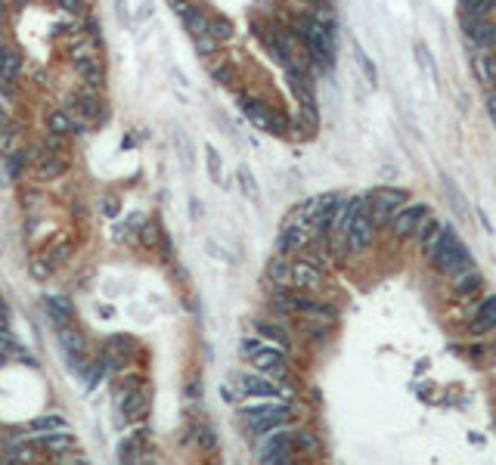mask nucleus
Returning a JSON list of instances; mask_svg holds the SVG:
<instances>
[{"mask_svg": "<svg viewBox=\"0 0 496 465\" xmlns=\"http://www.w3.org/2000/svg\"><path fill=\"white\" fill-rule=\"evenodd\" d=\"M428 261H432V267L440 273V276H459L462 270L475 267L471 252L465 248V242L456 236V230H453V226H444V236H440L438 248L428 254Z\"/></svg>", "mask_w": 496, "mask_h": 465, "instance_id": "2", "label": "nucleus"}, {"mask_svg": "<svg viewBox=\"0 0 496 465\" xmlns=\"http://www.w3.org/2000/svg\"><path fill=\"white\" fill-rule=\"evenodd\" d=\"M205 155H208V171H211V177L214 180H220V155L214 152V146H208Z\"/></svg>", "mask_w": 496, "mask_h": 465, "instance_id": "45", "label": "nucleus"}, {"mask_svg": "<svg viewBox=\"0 0 496 465\" xmlns=\"http://www.w3.org/2000/svg\"><path fill=\"white\" fill-rule=\"evenodd\" d=\"M416 59H419V65L425 69L428 81L432 84H438V69H434V59H432V50H428L425 44H416Z\"/></svg>", "mask_w": 496, "mask_h": 465, "instance_id": "35", "label": "nucleus"}, {"mask_svg": "<svg viewBox=\"0 0 496 465\" xmlns=\"http://www.w3.org/2000/svg\"><path fill=\"white\" fill-rule=\"evenodd\" d=\"M3 124H10V109H7V99L0 97V128H3Z\"/></svg>", "mask_w": 496, "mask_h": 465, "instance_id": "48", "label": "nucleus"}, {"mask_svg": "<svg viewBox=\"0 0 496 465\" xmlns=\"http://www.w3.org/2000/svg\"><path fill=\"white\" fill-rule=\"evenodd\" d=\"M239 381H242V391L248 397H261V401H276L279 397V388L261 372H245Z\"/></svg>", "mask_w": 496, "mask_h": 465, "instance_id": "15", "label": "nucleus"}, {"mask_svg": "<svg viewBox=\"0 0 496 465\" xmlns=\"http://www.w3.org/2000/svg\"><path fill=\"white\" fill-rule=\"evenodd\" d=\"M245 422H248L252 434H258V438H267V434L276 431V428H285L289 416H258V419H245Z\"/></svg>", "mask_w": 496, "mask_h": 465, "instance_id": "29", "label": "nucleus"}, {"mask_svg": "<svg viewBox=\"0 0 496 465\" xmlns=\"http://www.w3.org/2000/svg\"><path fill=\"white\" fill-rule=\"evenodd\" d=\"M3 56H7V47H0V75H3Z\"/></svg>", "mask_w": 496, "mask_h": 465, "instance_id": "54", "label": "nucleus"}, {"mask_svg": "<svg viewBox=\"0 0 496 465\" xmlns=\"http://www.w3.org/2000/svg\"><path fill=\"white\" fill-rule=\"evenodd\" d=\"M298 34H301L310 59L320 69H332V59H335V25H332V19L329 16H304L298 22Z\"/></svg>", "mask_w": 496, "mask_h": 465, "instance_id": "1", "label": "nucleus"}, {"mask_svg": "<svg viewBox=\"0 0 496 465\" xmlns=\"http://www.w3.org/2000/svg\"><path fill=\"white\" fill-rule=\"evenodd\" d=\"M208 34H211L214 44H220V40H230L233 38V22L226 19V16H208Z\"/></svg>", "mask_w": 496, "mask_h": 465, "instance_id": "30", "label": "nucleus"}, {"mask_svg": "<svg viewBox=\"0 0 496 465\" xmlns=\"http://www.w3.org/2000/svg\"><path fill=\"white\" fill-rule=\"evenodd\" d=\"M310 246V232H307V226H301V224H292V226H285L283 232H279V239H276V254H295V252H304V248Z\"/></svg>", "mask_w": 496, "mask_h": 465, "instance_id": "14", "label": "nucleus"}, {"mask_svg": "<svg viewBox=\"0 0 496 465\" xmlns=\"http://www.w3.org/2000/svg\"><path fill=\"white\" fill-rule=\"evenodd\" d=\"M196 440H199V446L205 453H211L214 446H217V434H214V428H196Z\"/></svg>", "mask_w": 496, "mask_h": 465, "instance_id": "41", "label": "nucleus"}, {"mask_svg": "<svg viewBox=\"0 0 496 465\" xmlns=\"http://www.w3.org/2000/svg\"><path fill=\"white\" fill-rule=\"evenodd\" d=\"M47 304V313H50V320L56 326H71L75 323V310H71V301L62 295H47L44 298Z\"/></svg>", "mask_w": 496, "mask_h": 465, "instance_id": "21", "label": "nucleus"}, {"mask_svg": "<svg viewBox=\"0 0 496 465\" xmlns=\"http://www.w3.org/2000/svg\"><path fill=\"white\" fill-rule=\"evenodd\" d=\"M307 3H314L316 10H326L329 7V0H307Z\"/></svg>", "mask_w": 496, "mask_h": 465, "instance_id": "52", "label": "nucleus"}, {"mask_svg": "<svg viewBox=\"0 0 496 465\" xmlns=\"http://www.w3.org/2000/svg\"><path fill=\"white\" fill-rule=\"evenodd\" d=\"M412 236H416V242H419V248L425 254H432L434 248H438V242H440V236H444V224H440V220H434L432 214H428L425 220H422L419 226H416V232H412Z\"/></svg>", "mask_w": 496, "mask_h": 465, "instance_id": "18", "label": "nucleus"}, {"mask_svg": "<svg viewBox=\"0 0 496 465\" xmlns=\"http://www.w3.org/2000/svg\"><path fill=\"white\" fill-rule=\"evenodd\" d=\"M425 217H428V205H419V202H412V205H403L397 214H394V220H391L394 236H400V239L412 236V232H416V226H419Z\"/></svg>", "mask_w": 496, "mask_h": 465, "instance_id": "10", "label": "nucleus"}, {"mask_svg": "<svg viewBox=\"0 0 496 465\" xmlns=\"http://www.w3.org/2000/svg\"><path fill=\"white\" fill-rule=\"evenodd\" d=\"M59 344H62V350H65V357H69V366L71 369H84V363L91 360L87 357V342H84V335L75 329V326H59Z\"/></svg>", "mask_w": 496, "mask_h": 465, "instance_id": "9", "label": "nucleus"}, {"mask_svg": "<svg viewBox=\"0 0 496 465\" xmlns=\"http://www.w3.org/2000/svg\"><path fill=\"white\" fill-rule=\"evenodd\" d=\"M273 304L279 310H289V313H298L304 320H326L332 323L335 320V310L329 307V304H320L307 295V291H295V289H276L273 291Z\"/></svg>", "mask_w": 496, "mask_h": 465, "instance_id": "3", "label": "nucleus"}, {"mask_svg": "<svg viewBox=\"0 0 496 465\" xmlns=\"http://www.w3.org/2000/svg\"><path fill=\"white\" fill-rule=\"evenodd\" d=\"M168 7L174 10L177 16H183V13H187V7H189V0H168Z\"/></svg>", "mask_w": 496, "mask_h": 465, "instance_id": "47", "label": "nucleus"}, {"mask_svg": "<svg viewBox=\"0 0 496 465\" xmlns=\"http://www.w3.org/2000/svg\"><path fill=\"white\" fill-rule=\"evenodd\" d=\"M493 10H496V0H459V22L490 19Z\"/></svg>", "mask_w": 496, "mask_h": 465, "instance_id": "22", "label": "nucleus"}, {"mask_svg": "<svg viewBox=\"0 0 496 465\" xmlns=\"http://www.w3.org/2000/svg\"><path fill=\"white\" fill-rule=\"evenodd\" d=\"M236 103H239V109H242V115L248 118L255 128L267 130V134H279V136L285 134V121H283V118H279L270 106H264L261 99H255L252 93H239Z\"/></svg>", "mask_w": 496, "mask_h": 465, "instance_id": "6", "label": "nucleus"}, {"mask_svg": "<svg viewBox=\"0 0 496 465\" xmlns=\"http://www.w3.org/2000/svg\"><path fill=\"white\" fill-rule=\"evenodd\" d=\"M158 224H155V220H146V224H143V230H140V242L146 248H152L155 242H158Z\"/></svg>", "mask_w": 496, "mask_h": 465, "instance_id": "42", "label": "nucleus"}, {"mask_svg": "<svg viewBox=\"0 0 496 465\" xmlns=\"http://www.w3.org/2000/svg\"><path fill=\"white\" fill-rule=\"evenodd\" d=\"M103 375H106L103 363H99V360H93V363L87 360L84 363V388H87V391H93V388L99 385V379H103Z\"/></svg>", "mask_w": 496, "mask_h": 465, "instance_id": "36", "label": "nucleus"}, {"mask_svg": "<svg viewBox=\"0 0 496 465\" xmlns=\"http://www.w3.org/2000/svg\"><path fill=\"white\" fill-rule=\"evenodd\" d=\"M62 428H69L62 416H40V419L32 422L34 438H38V434H50V431H62Z\"/></svg>", "mask_w": 496, "mask_h": 465, "instance_id": "32", "label": "nucleus"}, {"mask_svg": "<svg viewBox=\"0 0 496 465\" xmlns=\"http://www.w3.org/2000/svg\"><path fill=\"white\" fill-rule=\"evenodd\" d=\"M40 446L50 453H65L69 446H75V438L69 434V428H62V431H50V434H38Z\"/></svg>", "mask_w": 496, "mask_h": 465, "instance_id": "28", "label": "nucleus"}, {"mask_svg": "<svg viewBox=\"0 0 496 465\" xmlns=\"http://www.w3.org/2000/svg\"><path fill=\"white\" fill-rule=\"evenodd\" d=\"M0 38H3V34H0ZM0 47H3V44H0Z\"/></svg>", "mask_w": 496, "mask_h": 465, "instance_id": "58", "label": "nucleus"}, {"mask_svg": "<svg viewBox=\"0 0 496 465\" xmlns=\"http://www.w3.org/2000/svg\"><path fill=\"white\" fill-rule=\"evenodd\" d=\"M62 465H87L81 456H62Z\"/></svg>", "mask_w": 496, "mask_h": 465, "instance_id": "51", "label": "nucleus"}, {"mask_svg": "<svg viewBox=\"0 0 496 465\" xmlns=\"http://www.w3.org/2000/svg\"><path fill=\"white\" fill-rule=\"evenodd\" d=\"M59 3V10L62 13H69V16H81L84 13V0H56Z\"/></svg>", "mask_w": 496, "mask_h": 465, "instance_id": "44", "label": "nucleus"}, {"mask_svg": "<svg viewBox=\"0 0 496 465\" xmlns=\"http://www.w3.org/2000/svg\"><path fill=\"white\" fill-rule=\"evenodd\" d=\"M242 350L252 357L255 372L267 375V379H279V375H285V357H283L285 350H279L276 344L258 342V338H245Z\"/></svg>", "mask_w": 496, "mask_h": 465, "instance_id": "4", "label": "nucleus"}, {"mask_svg": "<svg viewBox=\"0 0 496 465\" xmlns=\"http://www.w3.org/2000/svg\"><path fill=\"white\" fill-rule=\"evenodd\" d=\"M69 112L81 124H87V128H91V124H99V121H103V115H106V112H103V99H99V91H97V87H87V84L78 87V91L69 97Z\"/></svg>", "mask_w": 496, "mask_h": 465, "instance_id": "7", "label": "nucleus"}, {"mask_svg": "<svg viewBox=\"0 0 496 465\" xmlns=\"http://www.w3.org/2000/svg\"><path fill=\"white\" fill-rule=\"evenodd\" d=\"M50 134H59V136H84L87 134V124H81L69 109H56L50 112Z\"/></svg>", "mask_w": 496, "mask_h": 465, "instance_id": "17", "label": "nucleus"}, {"mask_svg": "<svg viewBox=\"0 0 496 465\" xmlns=\"http://www.w3.org/2000/svg\"><path fill=\"white\" fill-rule=\"evenodd\" d=\"M490 329H496V295L484 298L481 307L475 310V320H471V332L475 335H484Z\"/></svg>", "mask_w": 496, "mask_h": 465, "instance_id": "20", "label": "nucleus"}, {"mask_svg": "<svg viewBox=\"0 0 496 465\" xmlns=\"http://www.w3.org/2000/svg\"><path fill=\"white\" fill-rule=\"evenodd\" d=\"M493 354H496V344H493Z\"/></svg>", "mask_w": 496, "mask_h": 465, "instance_id": "56", "label": "nucleus"}, {"mask_svg": "<svg viewBox=\"0 0 496 465\" xmlns=\"http://www.w3.org/2000/svg\"><path fill=\"white\" fill-rule=\"evenodd\" d=\"M0 19H3V0H0Z\"/></svg>", "mask_w": 496, "mask_h": 465, "instance_id": "55", "label": "nucleus"}, {"mask_svg": "<svg viewBox=\"0 0 496 465\" xmlns=\"http://www.w3.org/2000/svg\"><path fill=\"white\" fill-rule=\"evenodd\" d=\"M242 419H258V416H292V407L279 401H261V403H252V407H242L239 409Z\"/></svg>", "mask_w": 496, "mask_h": 465, "instance_id": "24", "label": "nucleus"}, {"mask_svg": "<svg viewBox=\"0 0 496 465\" xmlns=\"http://www.w3.org/2000/svg\"><path fill=\"white\" fill-rule=\"evenodd\" d=\"M16 146H19V128L10 121L0 128V152L10 155V152H16Z\"/></svg>", "mask_w": 496, "mask_h": 465, "instance_id": "33", "label": "nucleus"}, {"mask_svg": "<svg viewBox=\"0 0 496 465\" xmlns=\"http://www.w3.org/2000/svg\"><path fill=\"white\" fill-rule=\"evenodd\" d=\"M279 453H292V431L289 428H276V431H270L264 440H261V462L279 456Z\"/></svg>", "mask_w": 496, "mask_h": 465, "instance_id": "19", "label": "nucleus"}, {"mask_svg": "<svg viewBox=\"0 0 496 465\" xmlns=\"http://www.w3.org/2000/svg\"><path fill=\"white\" fill-rule=\"evenodd\" d=\"M292 289L295 291H314L322 285V270L320 264H314V261L301 258V261H292Z\"/></svg>", "mask_w": 496, "mask_h": 465, "instance_id": "11", "label": "nucleus"}, {"mask_svg": "<svg viewBox=\"0 0 496 465\" xmlns=\"http://www.w3.org/2000/svg\"><path fill=\"white\" fill-rule=\"evenodd\" d=\"M115 401H118V413H121L124 422L137 425L140 419H146V413H149V394L143 391V388H134V391H128V394L115 397Z\"/></svg>", "mask_w": 496, "mask_h": 465, "instance_id": "12", "label": "nucleus"}, {"mask_svg": "<svg viewBox=\"0 0 496 465\" xmlns=\"http://www.w3.org/2000/svg\"><path fill=\"white\" fill-rule=\"evenodd\" d=\"M50 273H53L50 261H34V264H32V276L34 279H44V276H50Z\"/></svg>", "mask_w": 496, "mask_h": 465, "instance_id": "46", "label": "nucleus"}, {"mask_svg": "<svg viewBox=\"0 0 496 465\" xmlns=\"http://www.w3.org/2000/svg\"><path fill=\"white\" fill-rule=\"evenodd\" d=\"M25 165H28V152H22V149L10 152V155H7V177L19 180V177L25 174Z\"/></svg>", "mask_w": 496, "mask_h": 465, "instance_id": "34", "label": "nucleus"}, {"mask_svg": "<svg viewBox=\"0 0 496 465\" xmlns=\"http://www.w3.org/2000/svg\"><path fill=\"white\" fill-rule=\"evenodd\" d=\"M373 236H375V220L369 217L366 195H363V205L357 208L354 220H351L348 232H344V248H348L351 254H360V252H366V248L373 246Z\"/></svg>", "mask_w": 496, "mask_h": 465, "instance_id": "8", "label": "nucleus"}, {"mask_svg": "<svg viewBox=\"0 0 496 465\" xmlns=\"http://www.w3.org/2000/svg\"><path fill=\"white\" fill-rule=\"evenodd\" d=\"M239 183H242V193L248 195V199H258V183H255V177H252V171L245 168H239Z\"/></svg>", "mask_w": 496, "mask_h": 465, "instance_id": "40", "label": "nucleus"}, {"mask_svg": "<svg viewBox=\"0 0 496 465\" xmlns=\"http://www.w3.org/2000/svg\"><path fill=\"white\" fill-rule=\"evenodd\" d=\"M118 13L128 16V0H118Z\"/></svg>", "mask_w": 496, "mask_h": 465, "instance_id": "53", "label": "nucleus"}, {"mask_svg": "<svg viewBox=\"0 0 496 465\" xmlns=\"http://www.w3.org/2000/svg\"><path fill=\"white\" fill-rule=\"evenodd\" d=\"M103 205H106V214H109V217H112V214H118V199H115V202H112V199H106Z\"/></svg>", "mask_w": 496, "mask_h": 465, "instance_id": "50", "label": "nucleus"}, {"mask_svg": "<svg viewBox=\"0 0 496 465\" xmlns=\"http://www.w3.org/2000/svg\"><path fill=\"white\" fill-rule=\"evenodd\" d=\"M292 450H295L298 456H316V453H320V440H316L314 431L298 428V431H292Z\"/></svg>", "mask_w": 496, "mask_h": 465, "instance_id": "26", "label": "nucleus"}, {"mask_svg": "<svg viewBox=\"0 0 496 465\" xmlns=\"http://www.w3.org/2000/svg\"><path fill=\"white\" fill-rule=\"evenodd\" d=\"M10 335V323H7V310H0V338Z\"/></svg>", "mask_w": 496, "mask_h": 465, "instance_id": "49", "label": "nucleus"}, {"mask_svg": "<svg viewBox=\"0 0 496 465\" xmlns=\"http://www.w3.org/2000/svg\"><path fill=\"white\" fill-rule=\"evenodd\" d=\"M40 149H47V152H62V149H65V136H59V134H47V140L40 143Z\"/></svg>", "mask_w": 496, "mask_h": 465, "instance_id": "43", "label": "nucleus"}, {"mask_svg": "<svg viewBox=\"0 0 496 465\" xmlns=\"http://www.w3.org/2000/svg\"><path fill=\"white\" fill-rule=\"evenodd\" d=\"M403 205H406V193L397 187H379L366 195V211H369V217L375 220V226L391 224L394 214Z\"/></svg>", "mask_w": 496, "mask_h": 465, "instance_id": "5", "label": "nucleus"}, {"mask_svg": "<svg viewBox=\"0 0 496 465\" xmlns=\"http://www.w3.org/2000/svg\"><path fill=\"white\" fill-rule=\"evenodd\" d=\"M354 59H357V65H360V71L366 75V81L369 84H375L379 81V75H375V65H373V59L366 56V53L360 50V47H354Z\"/></svg>", "mask_w": 496, "mask_h": 465, "instance_id": "38", "label": "nucleus"}, {"mask_svg": "<svg viewBox=\"0 0 496 465\" xmlns=\"http://www.w3.org/2000/svg\"><path fill=\"white\" fill-rule=\"evenodd\" d=\"M453 279H456V283H453V291H456L459 298L475 295V291L484 285V276H481V270H477V267H469V270H462L459 276H453Z\"/></svg>", "mask_w": 496, "mask_h": 465, "instance_id": "23", "label": "nucleus"}, {"mask_svg": "<svg viewBox=\"0 0 496 465\" xmlns=\"http://www.w3.org/2000/svg\"><path fill=\"white\" fill-rule=\"evenodd\" d=\"M255 332H258L261 338H270V342H276V348H279V350H285V348H289V335H285V332L279 329V326L264 323V320H261V323H255Z\"/></svg>", "mask_w": 496, "mask_h": 465, "instance_id": "31", "label": "nucleus"}, {"mask_svg": "<svg viewBox=\"0 0 496 465\" xmlns=\"http://www.w3.org/2000/svg\"><path fill=\"white\" fill-rule=\"evenodd\" d=\"M34 171H38V180H56L65 174L69 168V158L65 152H47V149H34Z\"/></svg>", "mask_w": 496, "mask_h": 465, "instance_id": "13", "label": "nucleus"}, {"mask_svg": "<svg viewBox=\"0 0 496 465\" xmlns=\"http://www.w3.org/2000/svg\"><path fill=\"white\" fill-rule=\"evenodd\" d=\"M462 32L469 34V40L481 50L496 47V25L490 19H475V22H462Z\"/></svg>", "mask_w": 496, "mask_h": 465, "instance_id": "16", "label": "nucleus"}, {"mask_svg": "<svg viewBox=\"0 0 496 465\" xmlns=\"http://www.w3.org/2000/svg\"><path fill=\"white\" fill-rule=\"evenodd\" d=\"M180 19H183V25H187V32L193 34V40L211 38V34H208V16L202 13L199 7H187V13H183Z\"/></svg>", "mask_w": 496, "mask_h": 465, "instance_id": "25", "label": "nucleus"}, {"mask_svg": "<svg viewBox=\"0 0 496 465\" xmlns=\"http://www.w3.org/2000/svg\"><path fill=\"white\" fill-rule=\"evenodd\" d=\"M477 69H481L484 81H487V84L496 91V59L487 56V53H481V56H477Z\"/></svg>", "mask_w": 496, "mask_h": 465, "instance_id": "37", "label": "nucleus"}, {"mask_svg": "<svg viewBox=\"0 0 496 465\" xmlns=\"http://www.w3.org/2000/svg\"><path fill=\"white\" fill-rule=\"evenodd\" d=\"M19 3H25V0H19Z\"/></svg>", "mask_w": 496, "mask_h": 465, "instance_id": "57", "label": "nucleus"}, {"mask_svg": "<svg viewBox=\"0 0 496 465\" xmlns=\"http://www.w3.org/2000/svg\"><path fill=\"white\" fill-rule=\"evenodd\" d=\"M208 71H211L214 84H233V69L224 62V59H214V65Z\"/></svg>", "mask_w": 496, "mask_h": 465, "instance_id": "39", "label": "nucleus"}, {"mask_svg": "<svg viewBox=\"0 0 496 465\" xmlns=\"http://www.w3.org/2000/svg\"><path fill=\"white\" fill-rule=\"evenodd\" d=\"M270 283L276 285V289H292V258H285V254H276L270 264Z\"/></svg>", "mask_w": 496, "mask_h": 465, "instance_id": "27", "label": "nucleus"}]
</instances>
